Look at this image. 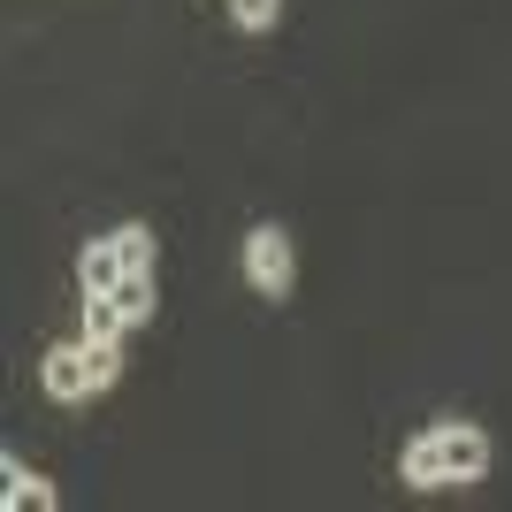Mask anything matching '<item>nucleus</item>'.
<instances>
[{
	"label": "nucleus",
	"instance_id": "nucleus-1",
	"mask_svg": "<svg viewBox=\"0 0 512 512\" xmlns=\"http://www.w3.org/2000/svg\"><path fill=\"white\" fill-rule=\"evenodd\" d=\"M490 467V436L467 421H451V428H428V436H413L406 444V482L413 490H444V482H474V474Z\"/></svg>",
	"mask_w": 512,
	"mask_h": 512
},
{
	"label": "nucleus",
	"instance_id": "nucleus-2",
	"mask_svg": "<svg viewBox=\"0 0 512 512\" xmlns=\"http://www.w3.org/2000/svg\"><path fill=\"white\" fill-rule=\"evenodd\" d=\"M245 276H253L260 299H283V291H291V237H283L276 222H260V230L245 237Z\"/></svg>",
	"mask_w": 512,
	"mask_h": 512
},
{
	"label": "nucleus",
	"instance_id": "nucleus-3",
	"mask_svg": "<svg viewBox=\"0 0 512 512\" xmlns=\"http://www.w3.org/2000/svg\"><path fill=\"white\" fill-rule=\"evenodd\" d=\"M39 383H46V398H62V406L92 398V390H100V375H92V344L85 337H77V344H54L46 367H39Z\"/></svg>",
	"mask_w": 512,
	"mask_h": 512
},
{
	"label": "nucleus",
	"instance_id": "nucleus-4",
	"mask_svg": "<svg viewBox=\"0 0 512 512\" xmlns=\"http://www.w3.org/2000/svg\"><path fill=\"white\" fill-rule=\"evenodd\" d=\"M130 268H123V245H115V230L107 237H92L85 245V260H77V283H85V299H100V291H115Z\"/></svg>",
	"mask_w": 512,
	"mask_h": 512
},
{
	"label": "nucleus",
	"instance_id": "nucleus-5",
	"mask_svg": "<svg viewBox=\"0 0 512 512\" xmlns=\"http://www.w3.org/2000/svg\"><path fill=\"white\" fill-rule=\"evenodd\" d=\"M0 482H8V505H16V512H54V482H39L16 451L0 459Z\"/></svg>",
	"mask_w": 512,
	"mask_h": 512
},
{
	"label": "nucleus",
	"instance_id": "nucleus-6",
	"mask_svg": "<svg viewBox=\"0 0 512 512\" xmlns=\"http://www.w3.org/2000/svg\"><path fill=\"white\" fill-rule=\"evenodd\" d=\"M123 329H130V314L107 299V291H100V299H85V337L92 344H123Z\"/></svg>",
	"mask_w": 512,
	"mask_h": 512
},
{
	"label": "nucleus",
	"instance_id": "nucleus-7",
	"mask_svg": "<svg viewBox=\"0 0 512 512\" xmlns=\"http://www.w3.org/2000/svg\"><path fill=\"white\" fill-rule=\"evenodd\" d=\"M107 299L123 306L130 321H146V314H153V268H130V276L115 283V291H107Z\"/></svg>",
	"mask_w": 512,
	"mask_h": 512
},
{
	"label": "nucleus",
	"instance_id": "nucleus-8",
	"mask_svg": "<svg viewBox=\"0 0 512 512\" xmlns=\"http://www.w3.org/2000/svg\"><path fill=\"white\" fill-rule=\"evenodd\" d=\"M115 245H123V268H153V230H146V222H123Z\"/></svg>",
	"mask_w": 512,
	"mask_h": 512
},
{
	"label": "nucleus",
	"instance_id": "nucleus-9",
	"mask_svg": "<svg viewBox=\"0 0 512 512\" xmlns=\"http://www.w3.org/2000/svg\"><path fill=\"white\" fill-rule=\"evenodd\" d=\"M237 8V23H245V31H268V23L283 16V0H230Z\"/></svg>",
	"mask_w": 512,
	"mask_h": 512
}]
</instances>
